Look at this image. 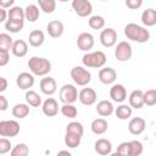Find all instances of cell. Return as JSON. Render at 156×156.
<instances>
[{
    "mask_svg": "<svg viewBox=\"0 0 156 156\" xmlns=\"http://www.w3.org/2000/svg\"><path fill=\"white\" fill-rule=\"evenodd\" d=\"M124 35L127 37V39L140 44L146 43L150 39V32L136 23H128L124 27Z\"/></svg>",
    "mask_w": 156,
    "mask_h": 156,
    "instance_id": "cell-1",
    "label": "cell"
},
{
    "mask_svg": "<svg viewBox=\"0 0 156 156\" xmlns=\"http://www.w3.org/2000/svg\"><path fill=\"white\" fill-rule=\"evenodd\" d=\"M28 67L30 69V72L34 76H39V77H44L46 74H49V72L51 71V62L45 58V57H38V56H33L28 60Z\"/></svg>",
    "mask_w": 156,
    "mask_h": 156,
    "instance_id": "cell-2",
    "label": "cell"
},
{
    "mask_svg": "<svg viewBox=\"0 0 156 156\" xmlns=\"http://www.w3.org/2000/svg\"><path fill=\"white\" fill-rule=\"evenodd\" d=\"M82 62L84 67L88 68H101L106 63V55L104 51H93V52H87L82 57Z\"/></svg>",
    "mask_w": 156,
    "mask_h": 156,
    "instance_id": "cell-3",
    "label": "cell"
},
{
    "mask_svg": "<svg viewBox=\"0 0 156 156\" xmlns=\"http://www.w3.org/2000/svg\"><path fill=\"white\" fill-rule=\"evenodd\" d=\"M71 78H72V80L77 84V85H80V87H85V85H88L89 83H90V80H91V73L87 69V68H84V67H82V66H76V67H73L72 69H71Z\"/></svg>",
    "mask_w": 156,
    "mask_h": 156,
    "instance_id": "cell-4",
    "label": "cell"
},
{
    "mask_svg": "<svg viewBox=\"0 0 156 156\" xmlns=\"http://www.w3.org/2000/svg\"><path fill=\"white\" fill-rule=\"evenodd\" d=\"M78 90L73 84H63L60 88L58 96L62 104H74L78 100Z\"/></svg>",
    "mask_w": 156,
    "mask_h": 156,
    "instance_id": "cell-5",
    "label": "cell"
},
{
    "mask_svg": "<svg viewBox=\"0 0 156 156\" xmlns=\"http://www.w3.org/2000/svg\"><path fill=\"white\" fill-rule=\"evenodd\" d=\"M21 130L20 123L15 119H6L0 122V135L6 138H13L18 135Z\"/></svg>",
    "mask_w": 156,
    "mask_h": 156,
    "instance_id": "cell-6",
    "label": "cell"
},
{
    "mask_svg": "<svg viewBox=\"0 0 156 156\" xmlns=\"http://www.w3.org/2000/svg\"><path fill=\"white\" fill-rule=\"evenodd\" d=\"M133 49L128 41H119L115 49V57L119 62H127L132 58Z\"/></svg>",
    "mask_w": 156,
    "mask_h": 156,
    "instance_id": "cell-7",
    "label": "cell"
},
{
    "mask_svg": "<svg viewBox=\"0 0 156 156\" xmlns=\"http://www.w3.org/2000/svg\"><path fill=\"white\" fill-rule=\"evenodd\" d=\"M72 9L79 17H88L93 12V5L89 0H72Z\"/></svg>",
    "mask_w": 156,
    "mask_h": 156,
    "instance_id": "cell-8",
    "label": "cell"
},
{
    "mask_svg": "<svg viewBox=\"0 0 156 156\" xmlns=\"http://www.w3.org/2000/svg\"><path fill=\"white\" fill-rule=\"evenodd\" d=\"M117 41V32L113 28H105L100 33V43L105 48H112Z\"/></svg>",
    "mask_w": 156,
    "mask_h": 156,
    "instance_id": "cell-9",
    "label": "cell"
},
{
    "mask_svg": "<svg viewBox=\"0 0 156 156\" xmlns=\"http://www.w3.org/2000/svg\"><path fill=\"white\" fill-rule=\"evenodd\" d=\"M94 43H95V40H94L93 34H90L88 32L80 33L77 38V41H76L78 49L82 50V51H87V52L90 51L94 48Z\"/></svg>",
    "mask_w": 156,
    "mask_h": 156,
    "instance_id": "cell-10",
    "label": "cell"
},
{
    "mask_svg": "<svg viewBox=\"0 0 156 156\" xmlns=\"http://www.w3.org/2000/svg\"><path fill=\"white\" fill-rule=\"evenodd\" d=\"M78 100L85 106H91L98 100V94L93 88H83L78 94Z\"/></svg>",
    "mask_w": 156,
    "mask_h": 156,
    "instance_id": "cell-11",
    "label": "cell"
},
{
    "mask_svg": "<svg viewBox=\"0 0 156 156\" xmlns=\"http://www.w3.org/2000/svg\"><path fill=\"white\" fill-rule=\"evenodd\" d=\"M16 84L22 90H28L34 85V74L29 72H22L16 78Z\"/></svg>",
    "mask_w": 156,
    "mask_h": 156,
    "instance_id": "cell-12",
    "label": "cell"
},
{
    "mask_svg": "<svg viewBox=\"0 0 156 156\" xmlns=\"http://www.w3.org/2000/svg\"><path fill=\"white\" fill-rule=\"evenodd\" d=\"M117 78V72L111 67H102L99 71V80L102 84H113Z\"/></svg>",
    "mask_w": 156,
    "mask_h": 156,
    "instance_id": "cell-13",
    "label": "cell"
},
{
    "mask_svg": "<svg viewBox=\"0 0 156 156\" xmlns=\"http://www.w3.org/2000/svg\"><path fill=\"white\" fill-rule=\"evenodd\" d=\"M146 122L141 117H133L128 123V130L133 135H139L145 130Z\"/></svg>",
    "mask_w": 156,
    "mask_h": 156,
    "instance_id": "cell-14",
    "label": "cell"
},
{
    "mask_svg": "<svg viewBox=\"0 0 156 156\" xmlns=\"http://www.w3.org/2000/svg\"><path fill=\"white\" fill-rule=\"evenodd\" d=\"M110 98L115 102L122 104L127 99V90L122 84H113L110 89Z\"/></svg>",
    "mask_w": 156,
    "mask_h": 156,
    "instance_id": "cell-15",
    "label": "cell"
},
{
    "mask_svg": "<svg viewBox=\"0 0 156 156\" xmlns=\"http://www.w3.org/2000/svg\"><path fill=\"white\" fill-rule=\"evenodd\" d=\"M43 113L48 117H55L58 113V104L54 98H48L41 105Z\"/></svg>",
    "mask_w": 156,
    "mask_h": 156,
    "instance_id": "cell-16",
    "label": "cell"
},
{
    "mask_svg": "<svg viewBox=\"0 0 156 156\" xmlns=\"http://www.w3.org/2000/svg\"><path fill=\"white\" fill-rule=\"evenodd\" d=\"M63 30H65V26L61 21H57V20H54V21H50L46 26V32L51 37V38H60L62 34H63Z\"/></svg>",
    "mask_w": 156,
    "mask_h": 156,
    "instance_id": "cell-17",
    "label": "cell"
},
{
    "mask_svg": "<svg viewBox=\"0 0 156 156\" xmlns=\"http://www.w3.org/2000/svg\"><path fill=\"white\" fill-rule=\"evenodd\" d=\"M40 90L45 95H54L57 90V84L56 80L52 77H45L40 80Z\"/></svg>",
    "mask_w": 156,
    "mask_h": 156,
    "instance_id": "cell-18",
    "label": "cell"
},
{
    "mask_svg": "<svg viewBox=\"0 0 156 156\" xmlns=\"http://www.w3.org/2000/svg\"><path fill=\"white\" fill-rule=\"evenodd\" d=\"M94 149H95V152L101 155V156H106V155H110L112 152V144L110 140L105 139V138H101V139H98L94 144Z\"/></svg>",
    "mask_w": 156,
    "mask_h": 156,
    "instance_id": "cell-19",
    "label": "cell"
},
{
    "mask_svg": "<svg viewBox=\"0 0 156 156\" xmlns=\"http://www.w3.org/2000/svg\"><path fill=\"white\" fill-rule=\"evenodd\" d=\"M129 105L132 108H135V110H139L145 104H144V91H141L140 89H136V90H133L130 94H129Z\"/></svg>",
    "mask_w": 156,
    "mask_h": 156,
    "instance_id": "cell-20",
    "label": "cell"
},
{
    "mask_svg": "<svg viewBox=\"0 0 156 156\" xmlns=\"http://www.w3.org/2000/svg\"><path fill=\"white\" fill-rule=\"evenodd\" d=\"M96 112L101 117H108V116H111L115 112V107H113V105H112L111 101H108V100H101L96 105Z\"/></svg>",
    "mask_w": 156,
    "mask_h": 156,
    "instance_id": "cell-21",
    "label": "cell"
},
{
    "mask_svg": "<svg viewBox=\"0 0 156 156\" xmlns=\"http://www.w3.org/2000/svg\"><path fill=\"white\" fill-rule=\"evenodd\" d=\"M90 128H91V132L96 135H101V134H105L108 129V123L105 118H95L91 124H90Z\"/></svg>",
    "mask_w": 156,
    "mask_h": 156,
    "instance_id": "cell-22",
    "label": "cell"
},
{
    "mask_svg": "<svg viewBox=\"0 0 156 156\" xmlns=\"http://www.w3.org/2000/svg\"><path fill=\"white\" fill-rule=\"evenodd\" d=\"M11 51L16 57H24L28 52V45L23 39H17L13 41V46Z\"/></svg>",
    "mask_w": 156,
    "mask_h": 156,
    "instance_id": "cell-23",
    "label": "cell"
},
{
    "mask_svg": "<svg viewBox=\"0 0 156 156\" xmlns=\"http://www.w3.org/2000/svg\"><path fill=\"white\" fill-rule=\"evenodd\" d=\"M44 40H45V35L41 30L39 29H34L29 33V37H28V41H29V45L33 46V48H39L44 44Z\"/></svg>",
    "mask_w": 156,
    "mask_h": 156,
    "instance_id": "cell-24",
    "label": "cell"
},
{
    "mask_svg": "<svg viewBox=\"0 0 156 156\" xmlns=\"http://www.w3.org/2000/svg\"><path fill=\"white\" fill-rule=\"evenodd\" d=\"M82 136L80 134L78 133H74V132H67L66 130V134H65V144L67 147L69 149H76L77 146H79L80 141H82Z\"/></svg>",
    "mask_w": 156,
    "mask_h": 156,
    "instance_id": "cell-25",
    "label": "cell"
},
{
    "mask_svg": "<svg viewBox=\"0 0 156 156\" xmlns=\"http://www.w3.org/2000/svg\"><path fill=\"white\" fill-rule=\"evenodd\" d=\"M141 22L146 27H152L156 24V10L154 9H146L141 13Z\"/></svg>",
    "mask_w": 156,
    "mask_h": 156,
    "instance_id": "cell-26",
    "label": "cell"
},
{
    "mask_svg": "<svg viewBox=\"0 0 156 156\" xmlns=\"http://www.w3.org/2000/svg\"><path fill=\"white\" fill-rule=\"evenodd\" d=\"M11 112L15 118H18V119L26 118L29 115V105L28 104H16L12 107Z\"/></svg>",
    "mask_w": 156,
    "mask_h": 156,
    "instance_id": "cell-27",
    "label": "cell"
},
{
    "mask_svg": "<svg viewBox=\"0 0 156 156\" xmlns=\"http://www.w3.org/2000/svg\"><path fill=\"white\" fill-rule=\"evenodd\" d=\"M115 113H116V117L121 121H124V119H128L132 117V113H133V110L130 107V105H124V104H121L116 110H115Z\"/></svg>",
    "mask_w": 156,
    "mask_h": 156,
    "instance_id": "cell-28",
    "label": "cell"
},
{
    "mask_svg": "<svg viewBox=\"0 0 156 156\" xmlns=\"http://www.w3.org/2000/svg\"><path fill=\"white\" fill-rule=\"evenodd\" d=\"M39 7L34 4H29L27 5V7L24 9V16H26V20L29 21V22H35L38 18H39Z\"/></svg>",
    "mask_w": 156,
    "mask_h": 156,
    "instance_id": "cell-29",
    "label": "cell"
},
{
    "mask_svg": "<svg viewBox=\"0 0 156 156\" xmlns=\"http://www.w3.org/2000/svg\"><path fill=\"white\" fill-rule=\"evenodd\" d=\"M26 101L29 106H33V107H39L41 105V96L34 91V90H27L26 93Z\"/></svg>",
    "mask_w": 156,
    "mask_h": 156,
    "instance_id": "cell-30",
    "label": "cell"
},
{
    "mask_svg": "<svg viewBox=\"0 0 156 156\" xmlns=\"http://www.w3.org/2000/svg\"><path fill=\"white\" fill-rule=\"evenodd\" d=\"M23 26H24V21H21V20H7L5 22V29L9 30L10 33L21 32Z\"/></svg>",
    "mask_w": 156,
    "mask_h": 156,
    "instance_id": "cell-31",
    "label": "cell"
},
{
    "mask_svg": "<svg viewBox=\"0 0 156 156\" xmlns=\"http://www.w3.org/2000/svg\"><path fill=\"white\" fill-rule=\"evenodd\" d=\"M88 24L91 29H95V30L102 29L105 27V18L102 16H99V15L90 16L88 20Z\"/></svg>",
    "mask_w": 156,
    "mask_h": 156,
    "instance_id": "cell-32",
    "label": "cell"
},
{
    "mask_svg": "<svg viewBox=\"0 0 156 156\" xmlns=\"http://www.w3.org/2000/svg\"><path fill=\"white\" fill-rule=\"evenodd\" d=\"M61 113L65 116V117H67V118H76L77 117V115H78V110H77V107L73 105V104H63L62 106H61Z\"/></svg>",
    "mask_w": 156,
    "mask_h": 156,
    "instance_id": "cell-33",
    "label": "cell"
},
{
    "mask_svg": "<svg viewBox=\"0 0 156 156\" xmlns=\"http://www.w3.org/2000/svg\"><path fill=\"white\" fill-rule=\"evenodd\" d=\"M39 7L45 13H52L56 10V0H38Z\"/></svg>",
    "mask_w": 156,
    "mask_h": 156,
    "instance_id": "cell-34",
    "label": "cell"
},
{
    "mask_svg": "<svg viewBox=\"0 0 156 156\" xmlns=\"http://www.w3.org/2000/svg\"><path fill=\"white\" fill-rule=\"evenodd\" d=\"M24 10L21 6H12L9 10V18L7 20H21L24 21Z\"/></svg>",
    "mask_w": 156,
    "mask_h": 156,
    "instance_id": "cell-35",
    "label": "cell"
},
{
    "mask_svg": "<svg viewBox=\"0 0 156 156\" xmlns=\"http://www.w3.org/2000/svg\"><path fill=\"white\" fill-rule=\"evenodd\" d=\"M10 154H11V156H27L29 154L28 145L24 143H18L16 146L12 147Z\"/></svg>",
    "mask_w": 156,
    "mask_h": 156,
    "instance_id": "cell-36",
    "label": "cell"
},
{
    "mask_svg": "<svg viewBox=\"0 0 156 156\" xmlns=\"http://www.w3.org/2000/svg\"><path fill=\"white\" fill-rule=\"evenodd\" d=\"M12 46H13V40L11 35H9L7 33H1L0 34V49H5L10 51Z\"/></svg>",
    "mask_w": 156,
    "mask_h": 156,
    "instance_id": "cell-37",
    "label": "cell"
},
{
    "mask_svg": "<svg viewBox=\"0 0 156 156\" xmlns=\"http://www.w3.org/2000/svg\"><path fill=\"white\" fill-rule=\"evenodd\" d=\"M144 104L146 106L156 105V90L155 89H149L144 91Z\"/></svg>",
    "mask_w": 156,
    "mask_h": 156,
    "instance_id": "cell-38",
    "label": "cell"
},
{
    "mask_svg": "<svg viewBox=\"0 0 156 156\" xmlns=\"http://www.w3.org/2000/svg\"><path fill=\"white\" fill-rule=\"evenodd\" d=\"M130 144V156H139L144 151V146L139 140H132Z\"/></svg>",
    "mask_w": 156,
    "mask_h": 156,
    "instance_id": "cell-39",
    "label": "cell"
},
{
    "mask_svg": "<svg viewBox=\"0 0 156 156\" xmlns=\"http://www.w3.org/2000/svg\"><path fill=\"white\" fill-rule=\"evenodd\" d=\"M116 155L130 156V144H129V141H123V143H121V144L117 146Z\"/></svg>",
    "mask_w": 156,
    "mask_h": 156,
    "instance_id": "cell-40",
    "label": "cell"
},
{
    "mask_svg": "<svg viewBox=\"0 0 156 156\" xmlns=\"http://www.w3.org/2000/svg\"><path fill=\"white\" fill-rule=\"evenodd\" d=\"M11 146H12V145H11V141H10L6 136H2V138L0 139V154H1V155H5V154H7L9 151H11V150H12Z\"/></svg>",
    "mask_w": 156,
    "mask_h": 156,
    "instance_id": "cell-41",
    "label": "cell"
},
{
    "mask_svg": "<svg viewBox=\"0 0 156 156\" xmlns=\"http://www.w3.org/2000/svg\"><path fill=\"white\" fill-rule=\"evenodd\" d=\"M10 61V54H9V50H5V49H0V66L4 67L9 63Z\"/></svg>",
    "mask_w": 156,
    "mask_h": 156,
    "instance_id": "cell-42",
    "label": "cell"
},
{
    "mask_svg": "<svg viewBox=\"0 0 156 156\" xmlns=\"http://www.w3.org/2000/svg\"><path fill=\"white\" fill-rule=\"evenodd\" d=\"M143 5V0H126V6L130 10H138Z\"/></svg>",
    "mask_w": 156,
    "mask_h": 156,
    "instance_id": "cell-43",
    "label": "cell"
},
{
    "mask_svg": "<svg viewBox=\"0 0 156 156\" xmlns=\"http://www.w3.org/2000/svg\"><path fill=\"white\" fill-rule=\"evenodd\" d=\"M7 106H9L7 99L4 95H0V111H6L7 110Z\"/></svg>",
    "mask_w": 156,
    "mask_h": 156,
    "instance_id": "cell-44",
    "label": "cell"
},
{
    "mask_svg": "<svg viewBox=\"0 0 156 156\" xmlns=\"http://www.w3.org/2000/svg\"><path fill=\"white\" fill-rule=\"evenodd\" d=\"M15 4V0H0V6L2 9H11Z\"/></svg>",
    "mask_w": 156,
    "mask_h": 156,
    "instance_id": "cell-45",
    "label": "cell"
},
{
    "mask_svg": "<svg viewBox=\"0 0 156 156\" xmlns=\"http://www.w3.org/2000/svg\"><path fill=\"white\" fill-rule=\"evenodd\" d=\"M6 17H9V11H6L5 9H0V22H6Z\"/></svg>",
    "mask_w": 156,
    "mask_h": 156,
    "instance_id": "cell-46",
    "label": "cell"
},
{
    "mask_svg": "<svg viewBox=\"0 0 156 156\" xmlns=\"http://www.w3.org/2000/svg\"><path fill=\"white\" fill-rule=\"evenodd\" d=\"M0 83H1V85H0V91L2 93V91H5L6 88H7V80H6V78H5V77H0Z\"/></svg>",
    "mask_w": 156,
    "mask_h": 156,
    "instance_id": "cell-47",
    "label": "cell"
},
{
    "mask_svg": "<svg viewBox=\"0 0 156 156\" xmlns=\"http://www.w3.org/2000/svg\"><path fill=\"white\" fill-rule=\"evenodd\" d=\"M58 155H71V152L69 151H67V150H61V151H58Z\"/></svg>",
    "mask_w": 156,
    "mask_h": 156,
    "instance_id": "cell-48",
    "label": "cell"
},
{
    "mask_svg": "<svg viewBox=\"0 0 156 156\" xmlns=\"http://www.w3.org/2000/svg\"><path fill=\"white\" fill-rule=\"evenodd\" d=\"M58 1H61V2H67V1H69V0H58Z\"/></svg>",
    "mask_w": 156,
    "mask_h": 156,
    "instance_id": "cell-49",
    "label": "cell"
},
{
    "mask_svg": "<svg viewBox=\"0 0 156 156\" xmlns=\"http://www.w3.org/2000/svg\"><path fill=\"white\" fill-rule=\"evenodd\" d=\"M101 1H107V0H101Z\"/></svg>",
    "mask_w": 156,
    "mask_h": 156,
    "instance_id": "cell-50",
    "label": "cell"
}]
</instances>
